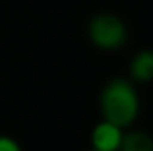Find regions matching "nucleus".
Here are the masks:
<instances>
[{"instance_id":"1","label":"nucleus","mask_w":153,"mask_h":151,"mask_svg":"<svg viewBox=\"0 0 153 151\" xmlns=\"http://www.w3.org/2000/svg\"><path fill=\"white\" fill-rule=\"evenodd\" d=\"M99 107L105 120L120 128H128L140 113V97L134 83L122 78L111 79L101 91Z\"/></svg>"},{"instance_id":"2","label":"nucleus","mask_w":153,"mask_h":151,"mask_svg":"<svg viewBox=\"0 0 153 151\" xmlns=\"http://www.w3.org/2000/svg\"><path fill=\"white\" fill-rule=\"evenodd\" d=\"M87 37L97 49L116 50L126 45L128 27L120 16L111 12H99L87 23Z\"/></svg>"},{"instance_id":"4","label":"nucleus","mask_w":153,"mask_h":151,"mask_svg":"<svg viewBox=\"0 0 153 151\" xmlns=\"http://www.w3.org/2000/svg\"><path fill=\"white\" fill-rule=\"evenodd\" d=\"M130 79L138 83H147L153 79V50L143 49L130 60Z\"/></svg>"},{"instance_id":"6","label":"nucleus","mask_w":153,"mask_h":151,"mask_svg":"<svg viewBox=\"0 0 153 151\" xmlns=\"http://www.w3.org/2000/svg\"><path fill=\"white\" fill-rule=\"evenodd\" d=\"M0 151H22L19 144L10 136H0Z\"/></svg>"},{"instance_id":"3","label":"nucleus","mask_w":153,"mask_h":151,"mask_svg":"<svg viewBox=\"0 0 153 151\" xmlns=\"http://www.w3.org/2000/svg\"><path fill=\"white\" fill-rule=\"evenodd\" d=\"M122 134L124 128L103 118L91 132V145H93L95 151H118Z\"/></svg>"},{"instance_id":"7","label":"nucleus","mask_w":153,"mask_h":151,"mask_svg":"<svg viewBox=\"0 0 153 151\" xmlns=\"http://www.w3.org/2000/svg\"><path fill=\"white\" fill-rule=\"evenodd\" d=\"M93 151H95V149H93Z\"/></svg>"},{"instance_id":"5","label":"nucleus","mask_w":153,"mask_h":151,"mask_svg":"<svg viewBox=\"0 0 153 151\" xmlns=\"http://www.w3.org/2000/svg\"><path fill=\"white\" fill-rule=\"evenodd\" d=\"M118 151H153V138L143 130L124 132Z\"/></svg>"}]
</instances>
